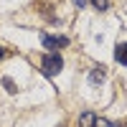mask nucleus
Wrapping results in <instances>:
<instances>
[{
    "mask_svg": "<svg viewBox=\"0 0 127 127\" xmlns=\"http://www.w3.org/2000/svg\"><path fill=\"white\" fill-rule=\"evenodd\" d=\"M64 69V59L59 54H48L43 56V61H41V71L46 74V76H54V74H59Z\"/></svg>",
    "mask_w": 127,
    "mask_h": 127,
    "instance_id": "f257e3e1",
    "label": "nucleus"
},
{
    "mask_svg": "<svg viewBox=\"0 0 127 127\" xmlns=\"http://www.w3.org/2000/svg\"><path fill=\"white\" fill-rule=\"evenodd\" d=\"M41 41H43V48H51V51L69 46V38H66V36H43Z\"/></svg>",
    "mask_w": 127,
    "mask_h": 127,
    "instance_id": "f03ea898",
    "label": "nucleus"
},
{
    "mask_svg": "<svg viewBox=\"0 0 127 127\" xmlns=\"http://www.w3.org/2000/svg\"><path fill=\"white\" fill-rule=\"evenodd\" d=\"M97 120H99V117H97L94 112H84L81 117H79V125H81V127H97Z\"/></svg>",
    "mask_w": 127,
    "mask_h": 127,
    "instance_id": "7ed1b4c3",
    "label": "nucleus"
},
{
    "mask_svg": "<svg viewBox=\"0 0 127 127\" xmlns=\"http://www.w3.org/2000/svg\"><path fill=\"white\" fill-rule=\"evenodd\" d=\"M104 76H107V71H104V66H97L92 74H89V81L92 84H102L104 81Z\"/></svg>",
    "mask_w": 127,
    "mask_h": 127,
    "instance_id": "20e7f679",
    "label": "nucleus"
},
{
    "mask_svg": "<svg viewBox=\"0 0 127 127\" xmlns=\"http://www.w3.org/2000/svg\"><path fill=\"white\" fill-rule=\"evenodd\" d=\"M114 59H117L122 66H127V43H120L117 51H114Z\"/></svg>",
    "mask_w": 127,
    "mask_h": 127,
    "instance_id": "39448f33",
    "label": "nucleus"
},
{
    "mask_svg": "<svg viewBox=\"0 0 127 127\" xmlns=\"http://www.w3.org/2000/svg\"><path fill=\"white\" fill-rule=\"evenodd\" d=\"M3 87H5V89H8L10 94H15V92H18V89H15V84H13V79H8V76L3 79Z\"/></svg>",
    "mask_w": 127,
    "mask_h": 127,
    "instance_id": "423d86ee",
    "label": "nucleus"
},
{
    "mask_svg": "<svg viewBox=\"0 0 127 127\" xmlns=\"http://www.w3.org/2000/svg\"><path fill=\"white\" fill-rule=\"evenodd\" d=\"M94 3V8H99V10H107L109 8V0H92Z\"/></svg>",
    "mask_w": 127,
    "mask_h": 127,
    "instance_id": "0eeeda50",
    "label": "nucleus"
},
{
    "mask_svg": "<svg viewBox=\"0 0 127 127\" xmlns=\"http://www.w3.org/2000/svg\"><path fill=\"white\" fill-rule=\"evenodd\" d=\"M74 5H76V8H84V5H87V0H74Z\"/></svg>",
    "mask_w": 127,
    "mask_h": 127,
    "instance_id": "6e6552de",
    "label": "nucleus"
},
{
    "mask_svg": "<svg viewBox=\"0 0 127 127\" xmlns=\"http://www.w3.org/2000/svg\"><path fill=\"white\" fill-rule=\"evenodd\" d=\"M3 56H5V51H3V48H0V59H3Z\"/></svg>",
    "mask_w": 127,
    "mask_h": 127,
    "instance_id": "1a4fd4ad",
    "label": "nucleus"
},
{
    "mask_svg": "<svg viewBox=\"0 0 127 127\" xmlns=\"http://www.w3.org/2000/svg\"><path fill=\"white\" fill-rule=\"evenodd\" d=\"M59 127H64V125H59Z\"/></svg>",
    "mask_w": 127,
    "mask_h": 127,
    "instance_id": "9d476101",
    "label": "nucleus"
}]
</instances>
